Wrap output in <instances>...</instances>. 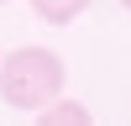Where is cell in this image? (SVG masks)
<instances>
[{
    "label": "cell",
    "mask_w": 131,
    "mask_h": 126,
    "mask_svg": "<svg viewBox=\"0 0 131 126\" xmlns=\"http://www.w3.org/2000/svg\"><path fill=\"white\" fill-rule=\"evenodd\" d=\"M31 10H37V21H47V26H68V21H79L84 10H89V0H31Z\"/></svg>",
    "instance_id": "7a4b0ae2"
},
{
    "label": "cell",
    "mask_w": 131,
    "mask_h": 126,
    "mask_svg": "<svg viewBox=\"0 0 131 126\" xmlns=\"http://www.w3.org/2000/svg\"><path fill=\"white\" fill-rule=\"evenodd\" d=\"M121 5H126V10H131V0H121Z\"/></svg>",
    "instance_id": "277c9868"
},
{
    "label": "cell",
    "mask_w": 131,
    "mask_h": 126,
    "mask_svg": "<svg viewBox=\"0 0 131 126\" xmlns=\"http://www.w3.org/2000/svg\"><path fill=\"white\" fill-rule=\"evenodd\" d=\"M63 58L52 47H16V52H0V100L10 110H42L47 100L63 94Z\"/></svg>",
    "instance_id": "6da1fadb"
},
{
    "label": "cell",
    "mask_w": 131,
    "mask_h": 126,
    "mask_svg": "<svg viewBox=\"0 0 131 126\" xmlns=\"http://www.w3.org/2000/svg\"><path fill=\"white\" fill-rule=\"evenodd\" d=\"M0 5H5V0H0Z\"/></svg>",
    "instance_id": "5b68a950"
},
{
    "label": "cell",
    "mask_w": 131,
    "mask_h": 126,
    "mask_svg": "<svg viewBox=\"0 0 131 126\" xmlns=\"http://www.w3.org/2000/svg\"><path fill=\"white\" fill-rule=\"evenodd\" d=\"M37 121H42V126H89L94 116L84 110V105H73V100H47V105L37 110Z\"/></svg>",
    "instance_id": "3957f363"
}]
</instances>
